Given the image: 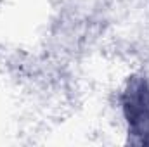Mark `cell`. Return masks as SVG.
<instances>
[{"mask_svg": "<svg viewBox=\"0 0 149 147\" xmlns=\"http://www.w3.org/2000/svg\"><path fill=\"white\" fill-rule=\"evenodd\" d=\"M116 106L128 142L149 146V71L127 74L116 94Z\"/></svg>", "mask_w": 149, "mask_h": 147, "instance_id": "cell-1", "label": "cell"}]
</instances>
